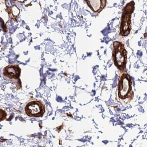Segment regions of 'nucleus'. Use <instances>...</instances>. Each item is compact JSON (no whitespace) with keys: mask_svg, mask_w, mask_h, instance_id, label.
Returning a JSON list of instances; mask_svg holds the SVG:
<instances>
[{"mask_svg":"<svg viewBox=\"0 0 147 147\" xmlns=\"http://www.w3.org/2000/svg\"><path fill=\"white\" fill-rule=\"evenodd\" d=\"M45 106L41 101L32 100L26 104L25 107L26 113L30 117H40L43 116L45 112Z\"/></svg>","mask_w":147,"mask_h":147,"instance_id":"nucleus-1","label":"nucleus"},{"mask_svg":"<svg viewBox=\"0 0 147 147\" xmlns=\"http://www.w3.org/2000/svg\"><path fill=\"white\" fill-rule=\"evenodd\" d=\"M113 57L115 64L117 66H123L127 60V52L121 43L115 42L114 43Z\"/></svg>","mask_w":147,"mask_h":147,"instance_id":"nucleus-2","label":"nucleus"},{"mask_svg":"<svg viewBox=\"0 0 147 147\" xmlns=\"http://www.w3.org/2000/svg\"><path fill=\"white\" fill-rule=\"evenodd\" d=\"M132 11H131L128 9L123 14L120 29L121 34L122 35H127L129 33L131 15Z\"/></svg>","mask_w":147,"mask_h":147,"instance_id":"nucleus-3","label":"nucleus"},{"mask_svg":"<svg viewBox=\"0 0 147 147\" xmlns=\"http://www.w3.org/2000/svg\"><path fill=\"white\" fill-rule=\"evenodd\" d=\"M4 74L10 79H18L20 74V70L17 65H9L5 69Z\"/></svg>","mask_w":147,"mask_h":147,"instance_id":"nucleus-4","label":"nucleus"},{"mask_svg":"<svg viewBox=\"0 0 147 147\" xmlns=\"http://www.w3.org/2000/svg\"><path fill=\"white\" fill-rule=\"evenodd\" d=\"M129 81L127 77H124L120 83L119 87V95L122 97L126 96L129 90Z\"/></svg>","mask_w":147,"mask_h":147,"instance_id":"nucleus-5","label":"nucleus"}]
</instances>
